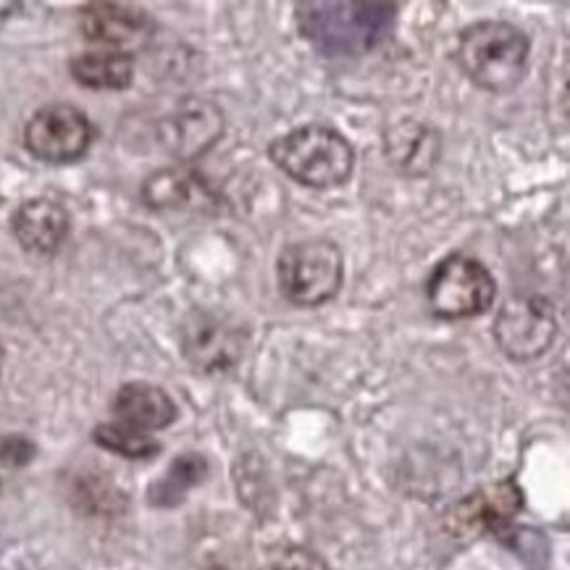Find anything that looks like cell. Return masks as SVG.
<instances>
[{"mask_svg": "<svg viewBox=\"0 0 570 570\" xmlns=\"http://www.w3.org/2000/svg\"><path fill=\"white\" fill-rule=\"evenodd\" d=\"M114 413L124 426L137 431H158L171 426L177 421V405L160 386L148 382H131L124 384L116 392Z\"/></svg>", "mask_w": 570, "mask_h": 570, "instance_id": "obj_13", "label": "cell"}, {"mask_svg": "<svg viewBox=\"0 0 570 570\" xmlns=\"http://www.w3.org/2000/svg\"><path fill=\"white\" fill-rule=\"evenodd\" d=\"M523 510V492L515 479H502L463 497L444 513V531L458 542H476L484 533L502 531Z\"/></svg>", "mask_w": 570, "mask_h": 570, "instance_id": "obj_7", "label": "cell"}, {"mask_svg": "<svg viewBox=\"0 0 570 570\" xmlns=\"http://www.w3.org/2000/svg\"><path fill=\"white\" fill-rule=\"evenodd\" d=\"M276 279L287 303L297 308H318L340 295L345 282V255L332 239H299L279 253Z\"/></svg>", "mask_w": 570, "mask_h": 570, "instance_id": "obj_4", "label": "cell"}, {"mask_svg": "<svg viewBox=\"0 0 570 570\" xmlns=\"http://www.w3.org/2000/svg\"><path fill=\"white\" fill-rule=\"evenodd\" d=\"M0 365H3V345H0Z\"/></svg>", "mask_w": 570, "mask_h": 570, "instance_id": "obj_21", "label": "cell"}, {"mask_svg": "<svg viewBox=\"0 0 570 570\" xmlns=\"http://www.w3.org/2000/svg\"><path fill=\"white\" fill-rule=\"evenodd\" d=\"M440 148V135L415 121L400 124L386 137V156L392 158V164L402 174H411V177H423V174L434 169Z\"/></svg>", "mask_w": 570, "mask_h": 570, "instance_id": "obj_15", "label": "cell"}, {"mask_svg": "<svg viewBox=\"0 0 570 570\" xmlns=\"http://www.w3.org/2000/svg\"><path fill=\"white\" fill-rule=\"evenodd\" d=\"M394 19V3H297L299 35L326 58L368 53L390 38Z\"/></svg>", "mask_w": 570, "mask_h": 570, "instance_id": "obj_1", "label": "cell"}, {"mask_svg": "<svg viewBox=\"0 0 570 570\" xmlns=\"http://www.w3.org/2000/svg\"><path fill=\"white\" fill-rule=\"evenodd\" d=\"M79 29H82L85 40L95 42V46L131 56V50L148 46L156 24L137 6L87 3L79 9Z\"/></svg>", "mask_w": 570, "mask_h": 570, "instance_id": "obj_10", "label": "cell"}, {"mask_svg": "<svg viewBox=\"0 0 570 570\" xmlns=\"http://www.w3.org/2000/svg\"><path fill=\"white\" fill-rule=\"evenodd\" d=\"M531 42L510 21H476L458 38V66L468 82L492 95L513 92L529 69Z\"/></svg>", "mask_w": 570, "mask_h": 570, "instance_id": "obj_2", "label": "cell"}, {"mask_svg": "<svg viewBox=\"0 0 570 570\" xmlns=\"http://www.w3.org/2000/svg\"><path fill=\"white\" fill-rule=\"evenodd\" d=\"M181 347L187 361L203 374H222L229 371L243 355L245 340L237 326L210 313H195L181 328Z\"/></svg>", "mask_w": 570, "mask_h": 570, "instance_id": "obj_11", "label": "cell"}, {"mask_svg": "<svg viewBox=\"0 0 570 570\" xmlns=\"http://www.w3.org/2000/svg\"><path fill=\"white\" fill-rule=\"evenodd\" d=\"M11 229L17 243L27 253L53 255L61 250L71 229V218L61 203L50 197H32L21 203L11 218Z\"/></svg>", "mask_w": 570, "mask_h": 570, "instance_id": "obj_12", "label": "cell"}, {"mask_svg": "<svg viewBox=\"0 0 570 570\" xmlns=\"http://www.w3.org/2000/svg\"><path fill=\"white\" fill-rule=\"evenodd\" d=\"M208 473L206 458L200 455H181L171 463L169 471L164 473V479H158L156 484L150 487V502L158 508H174L185 500L189 489L200 484Z\"/></svg>", "mask_w": 570, "mask_h": 570, "instance_id": "obj_17", "label": "cell"}, {"mask_svg": "<svg viewBox=\"0 0 570 570\" xmlns=\"http://www.w3.org/2000/svg\"><path fill=\"white\" fill-rule=\"evenodd\" d=\"M145 203L153 210H206L216 206L214 189L206 179L187 169H164L145 181Z\"/></svg>", "mask_w": 570, "mask_h": 570, "instance_id": "obj_14", "label": "cell"}, {"mask_svg": "<svg viewBox=\"0 0 570 570\" xmlns=\"http://www.w3.org/2000/svg\"><path fill=\"white\" fill-rule=\"evenodd\" d=\"M560 324L544 297H513L494 318V340L510 361L525 363L542 357L558 340Z\"/></svg>", "mask_w": 570, "mask_h": 570, "instance_id": "obj_6", "label": "cell"}, {"mask_svg": "<svg viewBox=\"0 0 570 570\" xmlns=\"http://www.w3.org/2000/svg\"><path fill=\"white\" fill-rule=\"evenodd\" d=\"M268 158L289 179L311 189L342 187L355 169L353 142L326 124H305L276 137L268 145Z\"/></svg>", "mask_w": 570, "mask_h": 570, "instance_id": "obj_3", "label": "cell"}, {"mask_svg": "<svg viewBox=\"0 0 570 570\" xmlns=\"http://www.w3.org/2000/svg\"><path fill=\"white\" fill-rule=\"evenodd\" d=\"M426 297L434 316L444 321L476 318L492 308L497 282L484 263L465 253H455L434 268L426 284Z\"/></svg>", "mask_w": 570, "mask_h": 570, "instance_id": "obj_5", "label": "cell"}, {"mask_svg": "<svg viewBox=\"0 0 570 570\" xmlns=\"http://www.w3.org/2000/svg\"><path fill=\"white\" fill-rule=\"evenodd\" d=\"M71 77L87 90H127L135 79V61L116 50H92L69 63Z\"/></svg>", "mask_w": 570, "mask_h": 570, "instance_id": "obj_16", "label": "cell"}, {"mask_svg": "<svg viewBox=\"0 0 570 570\" xmlns=\"http://www.w3.org/2000/svg\"><path fill=\"white\" fill-rule=\"evenodd\" d=\"M272 570H328L326 560L305 547H292L284 550L279 558L272 562Z\"/></svg>", "mask_w": 570, "mask_h": 570, "instance_id": "obj_19", "label": "cell"}, {"mask_svg": "<svg viewBox=\"0 0 570 570\" xmlns=\"http://www.w3.org/2000/svg\"><path fill=\"white\" fill-rule=\"evenodd\" d=\"M92 440L104 450L129 460H148L160 452V444L150 434L124 426V423H104V426L95 429Z\"/></svg>", "mask_w": 570, "mask_h": 570, "instance_id": "obj_18", "label": "cell"}, {"mask_svg": "<svg viewBox=\"0 0 570 570\" xmlns=\"http://www.w3.org/2000/svg\"><path fill=\"white\" fill-rule=\"evenodd\" d=\"M24 145L46 164H75L90 150L92 124L77 106H46L27 121Z\"/></svg>", "mask_w": 570, "mask_h": 570, "instance_id": "obj_8", "label": "cell"}, {"mask_svg": "<svg viewBox=\"0 0 570 570\" xmlns=\"http://www.w3.org/2000/svg\"><path fill=\"white\" fill-rule=\"evenodd\" d=\"M224 135V111L214 100L185 98L156 124V142L171 158L195 160Z\"/></svg>", "mask_w": 570, "mask_h": 570, "instance_id": "obj_9", "label": "cell"}, {"mask_svg": "<svg viewBox=\"0 0 570 570\" xmlns=\"http://www.w3.org/2000/svg\"><path fill=\"white\" fill-rule=\"evenodd\" d=\"M32 442H27L24 436H9V440L0 442V460H3L6 465H24L32 460Z\"/></svg>", "mask_w": 570, "mask_h": 570, "instance_id": "obj_20", "label": "cell"}]
</instances>
